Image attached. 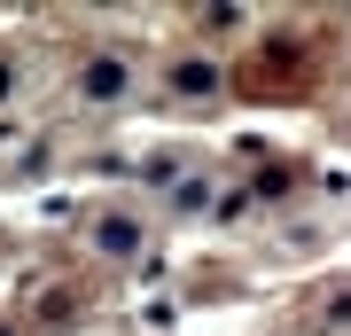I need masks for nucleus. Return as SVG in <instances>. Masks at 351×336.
<instances>
[{
  "mask_svg": "<svg viewBox=\"0 0 351 336\" xmlns=\"http://www.w3.org/2000/svg\"><path fill=\"white\" fill-rule=\"evenodd\" d=\"M125 87H133V78H125V63H117V55H94V63H86V94H94V102H117Z\"/></svg>",
  "mask_w": 351,
  "mask_h": 336,
  "instance_id": "obj_1",
  "label": "nucleus"
},
{
  "mask_svg": "<svg viewBox=\"0 0 351 336\" xmlns=\"http://www.w3.org/2000/svg\"><path fill=\"white\" fill-rule=\"evenodd\" d=\"M172 87L188 94V102H203V94H219V71H211V63L195 55V63H180V71H172Z\"/></svg>",
  "mask_w": 351,
  "mask_h": 336,
  "instance_id": "obj_2",
  "label": "nucleus"
},
{
  "mask_svg": "<svg viewBox=\"0 0 351 336\" xmlns=\"http://www.w3.org/2000/svg\"><path fill=\"white\" fill-rule=\"evenodd\" d=\"M0 94H8V63H0Z\"/></svg>",
  "mask_w": 351,
  "mask_h": 336,
  "instance_id": "obj_3",
  "label": "nucleus"
}]
</instances>
